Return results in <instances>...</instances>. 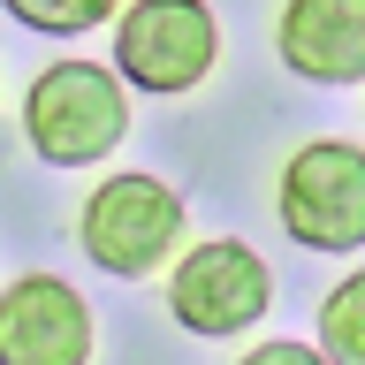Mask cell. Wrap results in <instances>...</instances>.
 <instances>
[{"label": "cell", "mask_w": 365, "mask_h": 365, "mask_svg": "<svg viewBox=\"0 0 365 365\" xmlns=\"http://www.w3.org/2000/svg\"><path fill=\"white\" fill-rule=\"evenodd\" d=\"M23 137L46 168H91L130 137V84L114 61H53L23 91Z\"/></svg>", "instance_id": "cell-1"}, {"label": "cell", "mask_w": 365, "mask_h": 365, "mask_svg": "<svg viewBox=\"0 0 365 365\" xmlns=\"http://www.w3.org/2000/svg\"><path fill=\"white\" fill-rule=\"evenodd\" d=\"M182 228H190V205L182 190H168L160 175H107L76 213V244L99 274L114 282H145L182 251Z\"/></svg>", "instance_id": "cell-2"}, {"label": "cell", "mask_w": 365, "mask_h": 365, "mask_svg": "<svg viewBox=\"0 0 365 365\" xmlns=\"http://www.w3.org/2000/svg\"><path fill=\"white\" fill-rule=\"evenodd\" d=\"M274 213L304 251H365V145L312 137L282 160Z\"/></svg>", "instance_id": "cell-3"}, {"label": "cell", "mask_w": 365, "mask_h": 365, "mask_svg": "<svg viewBox=\"0 0 365 365\" xmlns=\"http://www.w3.org/2000/svg\"><path fill=\"white\" fill-rule=\"evenodd\" d=\"M213 53H221V23L205 0H130L114 23V68L130 91L182 99L213 76Z\"/></svg>", "instance_id": "cell-4"}, {"label": "cell", "mask_w": 365, "mask_h": 365, "mask_svg": "<svg viewBox=\"0 0 365 365\" xmlns=\"http://www.w3.org/2000/svg\"><path fill=\"white\" fill-rule=\"evenodd\" d=\"M274 304V274L267 259L244 244V236H205V244H190L175 259V274H168V312H175V327H190V335L205 342H228L244 335V327H259Z\"/></svg>", "instance_id": "cell-5"}, {"label": "cell", "mask_w": 365, "mask_h": 365, "mask_svg": "<svg viewBox=\"0 0 365 365\" xmlns=\"http://www.w3.org/2000/svg\"><path fill=\"white\" fill-rule=\"evenodd\" d=\"M91 304L61 274H16L0 289V365H91Z\"/></svg>", "instance_id": "cell-6"}, {"label": "cell", "mask_w": 365, "mask_h": 365, "mask_svg": "<svg viewBox=\"0 0 365 365\" xmlns=\"http://www.w3.org/2000/svg\"><path fill=\"white\" fill-rule=\"evenodd\" d=\"M274 46L312 84H365V0H282Z\"/></svg>", "instance_id": "cell-7"}, {"label": "cell", "mask_w": 365, "mask_h": 365, "mask_svg": "<svg viewBox=\"0 0 365 365\" xmlns=\"http://www.w3.org/2000/svg\"><path fill=\"white\" fill-rule=\"evenodd\" d=\"M319 350H327V365H365V267L327 289V304H319Z\"/></svg>", "instance_id": "cell-8"}, {"label": "cell", "mask_w": 365, "mask_h": 365, "mask_svg": "<svg viewBox=\"0 0 365 365\" xmlns=\"http://www.w3.org/2000/svg\"><path fill=\"white\" fill-rule=\"evenodd\" d=\"M23 31H53V38H76V31H99V23H122L130 0H0Z\"/></svg>", "instance_id": "cell-9"}, {"label": "cell", "mask_w": 365, "mask_h": 365, "mask_svg": "<svg viewBox=\"0 0 365 365\" xmlns=\"http://www.w3.org/2000/svg\"><path fill=\"white\" fill-rule=\"evenodd\" d=\"M236 365H327V350H312V342H251Z\"/></svg>", "instance_id": "cell-10"}]
</instances>
